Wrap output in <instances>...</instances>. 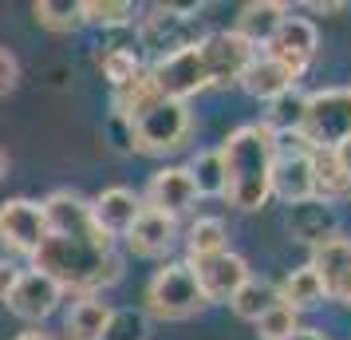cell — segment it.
<instances>
[{
    "mask_svg": "<svg viewBox=\"0 0 351 340\" xmlns=\"http://www.w3.org/2000/svg\"><path fill=\"white\" fill-rule=\"evenodd\" d=\"M32 269L48 273L64 293L95 297L99 289L123 277V258L114 253L111 238H60L48 234L32 253Z\"/></svg>",
    "mask_w": 351,
    "mask_h": 340,
    "instance_id": "obj_1",
    "label": "cell"
},
{
    "mask_svg": "<svg viewBox=\"0 0 351 340\" xmlns=\"http://www.w3.org/2000/svg\"><path fill=\"white\" fill-rule=\"evenodd\" d=\"M225 162V202L237 210H261L272 198V127L269 123H245L221 143Z\"/></svg>",
    "mask_w": 351,
    "mask_h": 340,
    "instance_id": "obj_2",
    "label": "cell"
},
{
    "mask_svg": "<svg viewBox=\"0 0 351 340\" xmlns=\"http://www.w3.org/2000/svg\"><path fill=\"white\" fill-rule=\"evenodd\" d=\"M206 305H209L206 293H202V285H197V277L186 261H170L146 281V317L186 321L193 313H202Z\"/></svg>",
    "mask_w": 351,
    "mask_h": 340,
    "instance_id": "obj_3",
    "label": "cell"
},
{
    "mask_svg": "<svg viewBox=\"0 0 351 340\" xmlns=\"http://www.w3.org/2000/svg\"><path fill=\"white\" fill-rule=\"evenodd\" d=\"M127 131H130V150H138V155H170V150H178L190 139V131H193L190 103L158 99L150 111L130 119Z\"/></svg>",
    "mask_w": 351,
    "mask_h": 340,
    "instance_id": "obj_4",
    "label": "cell"
},
{
    "mask_svg": "<svg viewBox=\"0 0 351 340\" xmlns=\"http://www.w3.org/2000/svg\"><path fill=\"white\" fill-rule=\"evenodd\" d=\"M300 131L308 135V143L324 146V150H335L343 139H351V87L312 91Z\"/></svg>",
    "mask_w": 351,
    "mask_h": 340,
    "instance_id": "obj_5",
    "label": "cell"
},
{
    "mask_svg": "<svg viewBox=\"0 0 351 340\" xmlns=\"http://www.w3.org/2000/svg\"><path fill=\"white\" fill-rule=\"evenodd\" d=\"M193 12L197 8H166V4L150 8L138 20V44L154 52V60L186 52V48H197L202 44V28H197Z\"/></svg>",
    "mask_w": 351,
    "mask_h": 340,
    "instance_id": "obj_6",
    "label": "cell"
},
{
    "mask_svg": "<svg viewBox=\"0 0 351 340\" xmlns=\"http://www.w3.org/2000/svg\"><path fill=\"white\" fill-rule=\"evenodd\" d=\"M197 56H202V64H206L209 87H233V83H241L245 67L253 64L256 48L245 44L233 28H225V32H206L202 36Z\"/></svg>",
    "mask_w": 351,
    "mask_h": 340,
    "instance_id": "obj_7",
    "label": "cell"
},
{
    "mask_svg": "<svg viewBox=\"0 0 351 340\" xmlns=\"http://www.w3.org/2000/svg\"><path fill=\"white\" fill-rule=\"evenodd\" d=\"M48 238V222H44V206L32 198H8L0 202V245L8 253L32 258Z\"/></svg>",
    "mask_w": 351,
    "mask_h": 340,
    "instance_id": "obj_8",
    "label": "cell"
},
{
    "mask_svg": "<svg viewBox=\"0 0 351 340\" xmlns=\"http://www.w3.org/2000/svg\"><path fill=\"white\" fill-rule=\"evenodd\" d=\"M150 76L158 83L162 99H178V103H190L193 95H202L209 87V76H206V64L197 48H186V52H174V56H162L150 64Z\"/></svg>",
    "mask_w": 351,
    "mask_h": 340,
    "instance_id": "obj_9",
    "label": "cell"
},
{
    "mask_svg": "<svg viewBox=\"0 0 351 340\" xmlns=\"http://www.w3.org/2000/svg\"><path fill=\"white\" fill-rule=\"evenodd\" d=\"M60 301H64V289L51 281L48 273H40V269H20L16 285H12V293H8V313H16L20 321H48L51 313L60 308Z\"/></svg>",
    "mask_w": 351,
    "mask_h": 340,
    "instance_id": "obj_10",
    "label": "cell"
},
{
    "mask_svg": "<svg viewBox=\"0 0 351 340\" xmlns=\"http://www.w3.org/2000/svg\"><path fill=\"white\" fill-rule=\"evenodd\" d=\"M316 48H319V36H316V24L304 16H288L276 36H272L269 44H265V56H272L276 64H285L296 80H300L308 64L316 60Z\"/></svg>",
    "mask_w": 351,
    "mask_h": 340,
    "instance_id": "obj_11",
    "label": "cell"
},
{
    "mask_svg": "<svg viewBox=\"0 0 351 340\" xmlns=\"http://www.w3.org/2000/svg\"><path fill=\"white\" fill-rule=\"evenodd\" d=\"M193 202H197V186H193L186 166H162L146 182V194H143L146 210H158V214H166V218L178 222L182 214L193 210Z\"/></svg>",
    "mask_w": 351,
    "mask_h": 340,
    "instance_id": "obj_12",
    "label": "cell"
},
{
    "mask_svg": "<svg viewBox=\"0 0 351 340\" xmlns=\"http://www.w3.org/2000/svg\"><path fill=\"white\" fill-rule=\"evenodd\" d=\"M197 277V285L206 293V301H229L233 293L249 281V261L233 253V249H221V253H213V258H193L186 261Z\"/></svg>",
    "mask_w": 351,
    "mask_h": 340,
    "instance_id": "obj_13",
    "label": "cell"
},
{
    "mask_svg": "<svg viewBox=\"0 0 351 340\" xmlns=\"http://www.w3.org/2000/svg\"><path fill=\"white\" fill-rule=\"evenodd\" d=\"M40 206H44L48 234H60V238H107L91 218V202L80 198L75 190H56Z\"/></svg>",
    "mask_w": 351,
    "mask_h": 340,
    "instance_id": "obj_14",
    "label": "cell"
},
{
    "mask_svg": "<svg viewBox=\"0 0 351 340\" xmlns=\"http://www.w3.org/2000/svg\"><path fill=\"white\" fill-rule=\"evenodd\" d=\"M143 214V198L134 194L130 186H107L103 194L91 202V218H95V226L107 234V238H123L130 226H134V218Z\"/></svg>",
    "mask_w": 351,
    "mask_h": 340,
    "instance_id": "obj_15",
    "label": "cell"
},
{
    "mask_svg": "<svg viewBox=\"0 0 351 340\" xmlns=\"http://www.w3.org/2000/svg\"><path fill=\"white\" fill-rule=\"evenodd\" d=\"M123 238H127V249L134 258H162V253L178 242V222L143 206V214L134 218V226H130Z\"/></svg>",
    "mask_w": 351,
    "mask_h": 340,
    "instance_id": "obj_16",
    "label": "cell"
},
{
    "mask_svg": "<svg viewBox=\"0 0 351 340\" xmlns=\"http://www.w3.org/2000/svg\"><path fill=\"white\" fill-rule=\"evenodd\" d=\"M288 234L296 238V242L312 245L316 249L319 242H328L339 234L335 226V210L328 202H319V198H308V202H296V206H288Z\"/></svg>",
    "mask_w": 351,
    "mask_h": 340,
    "instance_id": "obj_17",
    "label": "cell"
},
{
    "mask_svg": "<svg viewBox=\"0 0 351 340\" xmlns=\"http://www.w3.org/2000/svg\"><path fill=\"white\" fill-rule=\"evenodd\" d=\"M288 20V4L280 0H249L245 8L237 12V24H233V32L245 40V44H253V48H265L276 28Z\"/></svg>",
    "mask_w": 351,
    "mask_h": 340,
    "instance_id": "obj_18",
    "label": "cell"
},
{
    "mask_svg": "<svg viewBox=\"0 0 351 340\" xmlns=\"http://www.w3.org/2000/svg\"><path fill=\"white\" fill-rule=\"evenodd\" d=\"M272 198H280L285 206L316 198V179H312V155H288L276 159L272 166Z\"/></svg>",
    "mask_w": 351,
    "mask_h": 340,
    "instance_id": "obj_19",
    "label": "cell"
},
{
    "mask_svg": "<svg viewBox=\"0 0 351 340\" xmlns=\"http://www.w3.org/2000/svg\"><path fill=\"white\" fill-rule=\"evenodd\" d=\"M241 87L253 99H261V103H272L276 95H285L288 87H296V76H292L285 64H276L272 56L256 52L253 64L245 67V76H241Z\"/></svg>",
    "mask_w": 351,
    "mask_h": 340,
    "instance_id": "obj_20",
    "label": "cell"
},
{
    "mask_svg": "<svg viewBox=\"0 0 351 340\" xmlns=\"http://www.w3.org/2000/svg\"><path fill=\"white\" fill-rule=\"evenodd\" d=\"M308 265L319 273L324 293L332 297L335 285H339V281L348 277V269H351V238L335 234V238H328V242H319L316 249H312V261H308Z\"/></svg>",
    "mask_w": 351,
    "mask_h": 340,
    "instance_id": "obj_21",
    "label": "cell"
},
{
    "mask_svg": "<svg viewBox=\"0 0 351 340\" xmlns=\"http://www.w3.org/2000/svg\"><path fill=\"white\" fill-rule=\"evenodd\" d=\"M158 99H162L158 83H154V76H150V67H143L138 80H130L127 87H119V91L111 95V111H114V119L130 123V119H138L143 111H150Z\"/></svg>",
    "mask_w": 351,
    "mask_h": 340,
    "instance_id": "obj_22",
    "label": "cell"
},
{
    "mask_svg": "<svg viewBox=\"0 0 351 340\" xmlns=\"http://www.w3.org/2000/svg\"><path fill=\"white\" fill-rule=\"evenodd\" d=\"M276 297H280V305H288L292 313H304V308H316L328 293H324V281L312 265H300V269H292V273L276 285Z\"/></svg>",
    "mask_w": 351,
    "mask_h": 340,
    "instance_id": "obj_23",
    "label": "cell"
},
{
    "mask_svg": "<svg viewBox=\"0 0 351 340\" xmlns=\"http://www.w3.org/2000/svg\"><path fill=\"white\" fill-rule=\"evenodd\" d=\"M107 317H111V305L99 301V297H80L71 313L64 317V332L67 340H99L103 328H107Z\"/></svg>",
    "mask_w": 351,
    "mask_h": 340,
    "instance_id": "obj_24",
    "label": "cell"
},
{
    "mask_svg": "<svg viewBox=\"0 0 351 340\" xmlns=\"http://www.w3.org/2000/svg\"><path fill=\"white\" fill-rule=\"evenodd\" d=\"M280 305V297H276V285L272 281H265V277H249L245 285H241L233 297H229V308H233V317H241V321H261L269 308Z\"/></svg>",
    "mask_w": 351,
    "mask_h": 340,
    "instance_id": "obj_25",
    "label": "cell"
},
{
    "mask_svg": "<svg viewBox=\"0 0 351 340\" xmlns=\"http://www.w3.org/2000/svg\"><path fill=\"white\" fill-rule=\"evenodd\" d=\"M312 179H316V198L328 202V206H332L335 198H351V179L339 170L332 150H324V146L312 150Z\"/></svg>",
    "mask_w": 351,
    "mask_h": 340,
    "instance_id": "obj_26",
    "label": "cell"
},
{
    "mask_svg": "<svg viewBox=\"0 0 351 340\" xmlns=\"http://www.w3.org/2000/svg\"><path fill=\"white\" fill-rule=\"evenodd\" d=\"M229 249V229H225L221 218H197L190 229H186V261L193 258H213Z\"/></svg>",
    "mask_w": 351,
    "mask_h": 340,
    "instance_id": "obj_27",
    "label": "cell"
},
{
    "mask_svg": "<svg viewBox=\"0 0 351 340\" xmlns=\"http://www.w3.org/2000/svg\"><path fill=\"white\" fill-rule=\"evenodd\" d=\"M190 179L197 186V198H221L225 194V162H221V146L217 150H197L190 159Z\"/></svg>",
    "mask_w": 351,
    "mask_h": 340,
    "instance_id": "obj_28",
    "label": "cell"
},
{
    "mask_svg": "<svg viewBox=\"0 0 351 340\" xmlns=\"http://www.w3.org/2000/svg\"><path fill=\"white\" fill-rule=\"evenodd\" d=\"M134 16H138V8L130 0H83L80 4V20L95 24V28H127Z\"/></svg>",
    "mask_w": 351,
    "mask_h": 340,
    "instance_id": "obj_29",
    "label": "cell"
},
{
    "mask_svg": "<svg viewBox=\"0 0 351 340\" xmlns=\"http://www.w3.org/2000/svg\"><path fill=\"white\" fill-rule=\"evenodd\" d=\"M304 111H308V91H300V87H288L285 95H276L269 103L265 123H269L272 131H300L304 127Z\"/></svg>",
    "mask_w": 351,
    "mask_h": 340,
    "instance_id": "obj_30",
    "label": "cell"
},
{
    "mask_svg": "<svg viewBox=\"0 0 351 340\" xmlns=\"http://www.w3.org/2000/svg\"><path fill=\"white\" fill-rule=\"evenodd\" d=\"M99 67H103V80L111 83L114 91L127 87L130 80L143 76V60L134 48H111V52H99Z\"/></svg>",
    "mask_w": 351,
    "mask_h": 340,
    "instance_id": "obj_31",
    "label": "cell"
},
{
    "mask_svg": "<svg viewBox=\"0 0 351 340\" xmlns=\"http://www.w3.org/2000/svg\"><path fill=\"white\" fill-rule=\"evenodd\" d=\"M150 337V317L146 308H111L107 328L99 340H146Z\"/></svg>",
    "mask_w": 351,
    "mask_h": 340,
    "instance_id": "obj_32",
    "label": "cell"
},
{
    "mask_svg": "<svg viewBox=\"0 0 351 340\" xmlns=\"http://www.w3.org/2000/svg\"><path fill=\"white\" fill-rule=\"evenodd\" d=\"M32 16L40 28H48L56 36L75 32L83 20H80V4H56V0H36L32 4Z\"/></svg>",
    "mask_w": 351,
    "mask_h": 340,
    "instance_id": "obj_33",
    "label": "cell"
},
{
    "mask_svg": "<svg viewBox=\"0 0 351 340\" xmlns=\"http://www.w3.org/2000/svg\"><path fill=\"white\" fill-rule=\"evenodd\" d=\"M296 328H300V313H292L288 305H276L256 321V337L261 340H288Z\"/></svg>",
    "mask_w": 351,
    "mask_h": 340,
    "instance_id": "obj_34",
    "label": "cell"
},
{
    "mask_svg": "<svg viewBox=\"0 0 351 340\" xmlns=\"http://www.w3.org/2000/svg\"><path fill=\"white\" fill-rule=\"evenodd\" d=\"M16 83H20V64H16V56H12L8 48H0V95L16 91Z\"/></svg>",
    "mask_w": 351,
    "mask_h": 340,
    "instance_id": "obj_35",
    "label": "cell"
},
{
    "mask_svg": "<svg viewBox=\"0 0 351 340\" xmlns=\"http://www.w3.org/2000/svg\"><path fill=\"white\" fill-rule=\"evenodd\" d=\"M16 277H20L16 265H12L8 258H0V305L8 301V293H12V285H16Z\"/></svg>",
    "mask_w": 351,
    "mask_h": 340,
    "instance_id": "obj_36",
    "label": "cell"
},
{
    "mask_svg": "<svg viewBox=\"0 0 351 340\" xmlns=\"http://www.w3.org/2000/svg\"><path fill=\"white\" fill-rule=\"evenodd\" d=\"M332 155H335V162H339V170H343V174L351 179V139H343V143L332 150Z\"/></svg>",
    "mask_w": 351,
    "mask_h": 340,
    "instance_id": "obj_37",
    "label": "cell"
},
{
    "mask_svg": "<svg viewBox=\"0 0 351 340\" xmlns=\"http://www.w3.org/2000/svg\"><path fill=\"white\" fill-rule=\"evenodd\" d=\"M332 297H335V301H343V305H351V269H348V277H343V281L335 285Z\"/></svg>",
    "mask_w": 351,
    "mask_h": 340,
    "instance_id": "obj_38",
    "label": "cell"
},
{
    "mask_svg": "<svg viewBox=\"0 0 351 340\" xmlns=\"http://www.w3.org/2000/svg\"><path fill=\"white\" fill-rule=\"evenodd\" d=\"M288 340H328V337H324L319 328H304V324H300V328H296V332H292Z\"/></svg>",
    "mask_w": 351,
    "mask_h": 340,
    "instance_id": "obj_39",
    "label": "cell"
},
{
    "mask_svg": "<svg viewBox=\"0 0 351 340\" xmlns=\"http://www.w3.org/2000/svg\"><path fill=\"white\" fill-rule=\"evenodd\" d=\"M312 12H324V16H335V12H348V4H308Z\"/></svg>",
    "mask_w": 351,
    "mask_h": 340,
    "instance_id": "obj_40",
    "label": "cell"
},
{
    "mask_svg": "<svg viewBox=\"0 0 351 340\" xmlns=\"http://www.w3.org/2000/svg\"><path fill=\"white\" fill-rule=\"evenodd\" d=\"M16 340H56L51 332H40V328H28V332H20Z\"/></svg>",
    "mask_w": 351,
    "mask_h": 340,
    "instance_id": "obj_41",
    "label": "cell"
},
{
    "mask_svg": "<svg viewBox=\"0 0 351 340\" xmlns=\"http://www.w3.org/2000/svg\"><path fill=\"white\" fill-rule=\"evenodd\" d=\"M4 174H8V155L0 150V182H4Z\"/></svg>",
    "mask_w": 351,
    "mask_h": 340,
    "instance_id": "obj_42",
    "label": "cell"
}]
</instances>
